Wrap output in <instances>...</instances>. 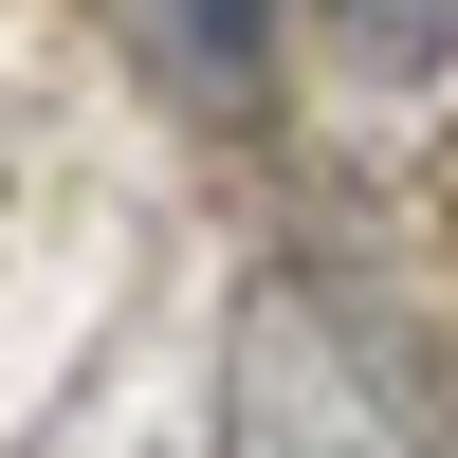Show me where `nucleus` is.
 <instances>
[{"mask_svg":"<svg viewBox=\"0 0 458 458\" xmlns=\"http://www.w3.org/2000/svg\"><path fill=\"white\" fill-rule=\"evenodd\" d=\"M239 458H422L330 293H257V330H239Z\"/></svg>","mask_w":458,"mask_h":458,"instance_id":"f257e3e1","label":"nucleus"},{"mask_svg":"<svg viewBox=\"0 0 458 458\" xmlns=\"http://www.w3.org/2000/svg\"><path fill=\"white\" fill-rule=\"evenodd\" d=\"M330 37H349L367 73H422V55H458V0H312Z\"/></svg>","mask_w":458,"mask_h":458,"instance_id":"f03ea898","label":"nucleus"}]
</instances>
